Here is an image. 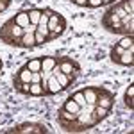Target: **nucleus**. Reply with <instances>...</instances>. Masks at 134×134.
Segmentation results:
<instances>
[{
    "label": "nucleus",
    "instance_id": "obj_1",
    "mask_svg": "<svg viewBox=\"0 0 134 134\" xmlns=\"http://www.w3.org/2000/svg\"><path fill=\"white\" fill-rule=\"evenodd\" d=\"M23 34V29L20 25H16L13 18L7 20L2 27H0V40L5 43V45H11V47H16V41L21 38Z\"/></svg>",
    "mask_w": 134,
    "mask_h": 134
},
{
    "label": "nucleus",
    "instance_id": "obj_2",
    "mask_svg": "<svg viewBox=\"0 0 134 134\" xmlns=\"http://www.w3.org/2000/svg\"><path fill=\"white\" fill-rule=\"evenodd\" d=\"M48 38H47V43L57 40L59 36H63V32L66 31V18L63 16L61 13L57 11H50V18H48Z\"/></svg>",
    "mask_w": 134,
    "mask_h": 134
},
{
    "label": "nucleus",
    "instance_id": "obj_3",
    "mask_svg": "<svg viewBox=\"0 0 134 134\" xmlns=\"http://www.w3.org/2000/svg\"><path fill=\"white\" fill-rule=\"evenodd\" d=\"M7 134H48L50 129L43 124H36V122H27V124L14 125L5 131Z\"/></svg>",
    "mask_w": 134,
    "mask_h": 134
},
{
    "label": "nucleus",
    "instance_id": "obj_4",
    "mask_svg": "<svg viewBox=\"0 0 134 134\" xmlns=\"http://www.w3.org/2000/svg\"><path fill=\"white\" fill-rule=\"evenodd\" d=\"M57 68L63 73L68 75L70 82H75L77 77L81 75V66H79L77 61H73L72 57H57Z\"/></svg>",
    "mask_w": 134,
    "mask_h": 134
},
{
    "label": "nucleus",
    "instance_id": "obj_5",
    "mask_svg": "<svg viewBox=\"0 0 134 134\" xmlns=\"http://www.w3.org/2000/svg\"><path fill=\"white\" fill-rule=\"evenodd\" d=\"M102 25H104V29H107L109 32H114V34H125V36H127V31L124 29L122 20H120L111 9H107L105 14L102 16Z\"/></svg>",
    "mask_w": 134,
    "mask_h": 134
},
{
    "label": "nucleus",
    "instance_id": "obj_6",
    "mask_svg": "<svg viewBox=\"0 0 134 134\" xmlns=\"http://www.w3.org/2000/svg\"><path fill=\"white\" fill-rule=\"evenodd\" d=\"M109 113H111V109L102 107V105H95V109H93L91 114H90V124H91V127H95V125L100 124L102 120H105V118L109 116Z\"/></svg>",
    "mask_w": 134,
    "mask_h": 134
},
{
    "label": "nucleus",
    "instance_id": "obj_7",
    "mask_svg": "<svg viewBox=\"0 0 134 134\" xmlns=\"http://www.w3.org/2000/svg\"><path fill=\"white\" fill-rule=\"evenodd\" d=\"M100 90H102V86H88V88H84L82 93H84V98H86V104H90V105H97Z\"/></svg>",
    "mask_w": 134,
    "mask_h": 134
},
{
    "label": "nucleus",
    "instance_id": "obj_8",
    "mask_svg": "<svg viewBox=\"0 0 134 134\" xmlns=\"http://www.w3.org/2000/svg\"><path fill=\"white\" fill-rule=\"evenodd\" d=\"M97 105H102V107L111 109L114 105V93H111L109 90L102 88L100 90V95H98V100H97Z\"/></svg>",
    "mask_w": 134,
    "mask_h": 134
},
{
    "label": "nucleus",
    "instance_id": "obj_9",
    "mask_svg": "<svg viewBox=\"0 0 134 134\" xmlns=\"http://www.w3.org/2000/svg\"><path fill=\"white\" fill-rule=\"evenodd\" d=\"M132 55H134V45H132V47H129V48H127L122 55H118L116 59H113V63L122 64V66H132V64H134Z\"/></svg>",
    "mask_w": 134,
    "mask_h": 134
},
{
    "label": "nucleus",
    "instance_id": "obj_10",
    "mask_svg": "<svg viewBox=\"0 0 134 134\" xmlns=\"http://www.w3.org/2000/svg\"><path fill=\"white\" fill-rule=\"evenodd\" d=\"M34 32H36V31H34ZM34 32H23L21 38L16 41V47H18V48H34V47H36Z\"/></svg>",
    "mask_w": 134,
    "mask_h": 134
},
{
    "label": "nucleus",
    "instance_id": "obj_11",
    "mask_svg": "<svg viewBox=\"0 0 134 134\" xmlns=\"http://www.w3.org/2000/svg\"><path fill=\"white\" fill-rule=\"evenodd\" d=\"M31 77H32V72L23 64L18 72L14 73V77H13V82H31Z\"/></svg>",
    "mask_w": 134,
    "mask_h": 134
},
{
    "label": "nucleus",
    "instance_id": "obj_12",
    "mask_svg": "<svg viewBox=\"0 0 134 134\" xmlns=\"http://www.w3.org/2000/svg\"><path fill=\"white\" fill-rule=\"evenodd\" d=\"M63 91L61 86H59V82H57V79L54 77V75H50L48 79H47V84H45V93L47 95H55V93Z\"/></svg>",
    "mask_w": 134,
    "mask_h": 134
},
{
    "label": "nucleus",
    "instance_id": "obj_13",
    "mask_svg": "<svg viewBox=\"0 0 134 134\" xmlns=\"http://www.w3.org/2000/svg\"><path fill=\"white\" fill-rule=\"evenodd\" d=\"M52 75L57 79V82H59V86H61V90H66V88L72 84V82H70V79H68V75H66V73H63L57 66L52 70Z\"/></svg>",
    "mask_w": 134,
    "mask_h": 134
},
{
    "label": "nucleus",
    "instance_id": "obj_14",
    "mask_svg": "<svg viewBox=\"0 0 134 134\" xmlns=\"http://www.w3.org/2000/svg\"><path fill=\"white\" fill-rule=\"evenodd\" d=\"M55 66H57V57H54V55L41 57V72H52Z\"/></svg>",
    "mask_w": 134,
    "mask_h": 134
},
{
    "label": "nucleus",
    "instance_id": "obj_15",
    "mask_svg": "<svg viewBox=\"0 0 134 134\" xmlns=\"http://www.w3.org/2000/svg\"><path fill=\"white\" fill-rule=\"evenodd\" d=\"M13 21L16 23V25H20L21 29H25L31 21H29V14H27V11H20L18 14H14L13 16Z\"/></svg>",
    "mask_w": 134,
    "mask_h": 134
},
{
    "label": "nucleus",
    "instance_id": "obj_16",
    "mask_svg": "<svg viewBox=\"0 0 134 134\" xmlns=\"http://www.w3.org/2000/svg\"><path fill=\"white\" fill-rule=\"evenodd\" d=\"M61 107L64 109V111H68V113H79V111H81V105L75 102L72 97H68V98L64 100V104H63Z\"/></svg>",
    "mask_w": 134,
    "mask_h": 134
},
{
    "label": "nucleus",
    "instance_id": "obj_17",
    "mask_svg": "<svg viewBox=\"0 0 134 134\" xmlns=\"http://www.w3.org/2000/svg\"><path fill=\"white\" fill-rule=\"evenodd\" d=\"M31 97H45V88L41 82H31V90H29Z\"/></svg>",
    "mask_w": 134,
    "mask_h": 134
},
{
    "label": "nucleus",
    "instance_id": "obj_18",
    "mask_svg": "<svg viewBox=\"0 0 134 134\" xmlns=\"http://www.w3.org/2000/svg\"><path fill=\"white\" fill-rule=\"evenodd\" d=\"M25 66L31 70V72H41V57H32L25 63Z\"/></svg>",
    "mask_w": 134,
    "mask_h": 134
},
{
    "label": "nucleus",
    "instance_id": "obj_19",
    "mask_svg": "<svg viewBox=\"0 0 134 134\" xmlns=\"http://www.w3.org/2000/svg\"><path fill=\"white\" fill-rule=\"evenodd\" d=\"M132 98H134V86L131 84L127 90H125V95H124V100H125V105L129 107V109H132L134 107V102H132Z\"/></svg>",
    "mask_w": 134,
    "mask_h": 134
},
{
    "label": "nucleus",
    "instance_id": "obj_20",
    "mask_svg": "<svg viewBox=\"0 0 134 134\" xmlns=\"http://www.w3.org/2000/svg\"><path fill=\"white\" fill-rule=\"evenodd\" d=\"M27 14H29V21H31L32 25H38L40 18H41V14H43V9H29Z\"/></svg>",
    "mask_w": 134,
    "mask_h": 134
},
{
    "label": "nucleus",
    "instance_id": "obj_21",
    "mask_svg": "<svg viewBox=\"0 0 134 134\" xmlns=\"http://www.w3.org/2000/svg\"><path fill=\"white\" fill-rule=\"evenodd\" d=\"M14 90L18 93H23V95H29V90H31V82H13Z\"/></svg>",
    "mask_w": 134,
    "mask_h": 134
},
{
    "label": "nucleus",
    "instance_id": "obj_22",
    "mask_svg": "<svg viewBox=\"0 0 134 134\" xmlns=\"http://www.w3.org/2000/svg\"><path fill=\"white\" fill-rule=\"evenodd\" d=\"M125 50H127V48H124V47H120L118 43H116V45H113V47H111V54H109L111 61H113V59H116L118 55H122V54H124Z\"/></svg>",
    "mask_w": 134,
    "mask_h": 134
},
{
    "label": "nucleus",
    "instance_id": "obj_23",
    "mask_svg": "<svg viewBox=\"0 0 134 134\" xmlns=\"http://www.w3.org/2000/svg\"><path fill=\"white\" fill-rule=\"evenodd\" d=\"M120 4H122V7H124V11L127 14L134 16V0H122Z\"/></svg>",
    "mask_w": 134,
    "mask_h": 134
},
{
    "label": "nucleus",
    "instance_id": "obj_24",
    "mask_svg": "<svg viewBox=\"0 0 134 134\" xmlns=\"http://www.w3.org/2000/svg\"><path fill=\"white\" fill-rule=\"evenodd\" d=\"M72 98H73V100H75L77 104H79L81 107H84V105H86V98H84V93H82V90L75 91V93L72 95Z\"/></svg>",
    "mask_w": 134,
    "mask_h": 134
},
{
    "label": "nucleus",
    "instance_id": "obj_25",
    "mask_svg": "<svg viewBox=\"0 0 134 134\" xmlns=\"http://www.w3.org/2000/svg\"><path fill=\"white\" fill-rule=\"evenodd\" d=\"M132 41H134L132 34H127L125 38H122V40L118 41V45H120V47H124V48H129V47H132V45H134Z\"/></svg>",
    "mask_w": 134,
    "mask_h": 134
},
{
    "label": "nucleus",
    "instance_id": "obj_26",
    "mask_svg": "<svg viewBox=\"0 0 134 134\" xmlns=\"http://www.w3.org/2000/svg\"><path fill=\"white\" fill-rule=\"evenodd\" d=\"M34 40H36V47H41V45H45V43H47V38H45V36H43L41 32H34Z\"/></svg>",
    "mask_w": 134,
    "mask_h": 134
},
{
    "label": "nucleus",
    "instance_id": "obj_27",
    "mask_svg": "<svg viewBox=\"0 0 134 134\" xmlns=\"http://www.w3.org/2000/svg\"><path fill=\"white\" fill-rule=\"evenodd\" d=\"M100 5H105V4H104V0H88V7H91V9L100 7Z\"/></svg>",
    "mask_w": 134,
    "mask_h": 134
},
{
    "label": "nucleus",
    "instance_id": "obj_28",
    "mask_svg": "<svg viewBox=\"0 0 134 134\" xmlns=\"http://www.w3.org/2000/svg\"><path fill=\"white\" fill-rule=\"evenodd\" d=\"M31 82H41V72H32Z\"/></svg>",
    "mask_w": 134,
    "mask_h": 134
},
{
    "label": "nucleus",
    "instance_id": "obj_29",
    "mask_svg": "<svg viewBox=\"0 0 134 134\" xmlns=\"http://www.w3.org/2000/svg\"><path fill=\"white\" fill-rule=\"evenodd\" d=\"M9 5H11V0H0V13L5 11Z\"/></svg>",
    "mask_w": 134,
    "mask_h": 134
},
{
    "label": "nucleus",
    "instance_id": "obj_30",
    "mask_svg": "<svg viewBox=\"0 0 134 134\" xmlns=\"http://www.w3.org/2000/svg\"><path fill=\"white\" fill-rule=\"evenodd\" d=\"M75 5H81V7H88V0H70Z\"/></svg>",
    "mask_w": 134,
    "mask_h": 134
},
{
    "label": "nucleus",
    "instance_id": "obj_31",
    "mask_svg": "<svg viewBox=\"0 0 134 134\" xmlns=\"http://www.w3.org/2000/svg\"><path fill=\"white\" fill-rule=\"evenodd\" d=\"M111 2H114V0H104V4H111Z\"/></svg>",
    "mask_w": 134,
    "mask_h": 134
},
{
    "label": "nucleus",
    "instance_id": "obj_32",
    "mask_svg": "<svg viewBox=\"0 0 134 134\" xmlns=\"http://www.w3.org/2000/svg\"><path fill=\"white\" fill-rule=\"evenodd\" d=\"M0 70H2V64H0Z\"/></svg>",
    "mask_w": 134,
    "mask_h": 134
},
{
    "label": "nucleus",
    "instance_id": "obj_33",
    "mask_svg": "<svg viewBox=\"0 0 134 134\" xmlns=\"http://www.w3.org/2000/svg\"><path fill=\"white\" fill-rule=\"evenodd\" d=\"M0 64H2V59H0Z\"/></svg>",
    "mask_w": 134,
    "mask_h": 134
}]
</instances>
